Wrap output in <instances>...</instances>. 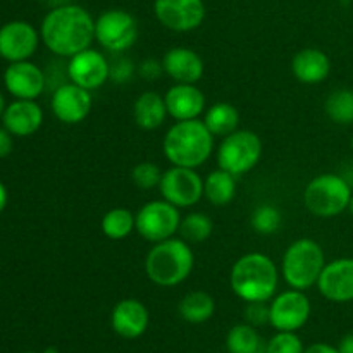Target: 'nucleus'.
Instances as JSON below:
<instances>
[{
	"label": "nucleus",
	"mask_w": 353,
	"mask_h": 353,
	"mask_svg": "<svg viewBox=\"0 0 353 353\" xmlns=\"http://www.w3.org/2000/svg\"><path fill=\"white\" fill-rule=\"evenodd\" d=\"M92 92L71 81L61 85L52 93L50 109L54 116L64 124L83 123L92 112Z\"/></svg>",
	"instance_id": "obj_15"
},
{
	"label": "nucleus",
	"mask_w": 353,
	"mask_h": 353,
	"mask_svg": "<svg viewBox=\"0 0 353 353\" xmlns=\"http://www.w3.org/2000/svg\"><path fill=\"white\" fill-rule=\"evenodd\" d=\"M350 147H352V150H353V137H352V140H350Z\"/></svg>",
	"instance_id": "obj_44"
},
{
	"label": "nucleus",
	"mask_w": 353,
	"mask_h": 353,
	"mask_svg": "<svg viewBox=\"0 0 353 353\" xmlns=\"http://www.w3.org/2000/svg\"><path fill=\"white\" fill-rule=\"evenodd\" d=\"M226 350L228 353H265V343L257 327L241 323L228 331Z\"/></svg>",
	"instance_id": "obj_27"
},
{
	"label": "nucleus",
	"mask_w": 353,
	"mask_h": 353,
	"mask_svg": "<svg viewBox=\"0 0 353 353\" xmlns=\"http://www.w3.org/2000/svg\"><path fill=\"white\" fill-rule=\"evenodd\" d=\"M168 107H165L164 95L147 90L140 93L133 103V119L137 126L143 131H154L164 124L168 117Z\"/></svg>",
	"instance_id": "obj_23"
},
{
	"label": "nucleus",
	"mask_w": 353,
	"mask_h": 353,
	"mask_svg": "<svg viewBox=\"0 0 353 353\" xmlns=\"http://www.w3.org/2000/svg\"><path fill=\"white\" fill-rule=\"evenodd\" d=\"M24 353H41V352H24Z\"/></svg>",
	"instance_id": "obj_45"
},
{
	"label": "nucleus",
	"mask_w": 353,
	"mask_h": 353,
	"mask_svg": "<svg viewBox=\"0 0 353 353\" xmlns=\"http://www.w3.org/2000/svg\"><path fill=\"white\" fill-rule=\"evenodd\" d=\"M203 123L214 137L224 138L238 130L240 126V112L230 102H216L203 112Z\"/></svg>",
	"instance_id": "obj_26"
},
{
	"label": "nucleus",
	"mask_w": 353,
	"mask_h": 353,
	"mask_svg": "<svg viewBox=\"0 0 353 353\" xmlns=\"http://www.w3.org/2000/svg\"><path fill=\"white\" fill-rule=\"evenodd\" d=\"M12 148H14L12 134H10L6 128L0 126V159L7 157V155L12 152Z\"/></svg>",
	"instance_id": "obj_37"
},
{
	"label": "nucleus",
	"mask_w": 353,
	"mask_h": 353,
	"mask_svg": "<svg viewBox=\"0 0 353 353\" xmlns=\"http://www.w3.org/2000/svg\"><path fill=\"white\" fill-rule=\"evenodd\" d=\"M43 124V110L37 100H14L6 107L2 126L12 137L26 138L37 133Z\"/></svg>",
	"instance_id": "obj_21"
},
{
	"label": "nucleus",
	"mask_w": 353,
	"mask_h": 353,
	"mask_svg": "<svg viewBox=\"0 0 353 353\" xmlns=\"http://www.w3.org/2000/svg\"><path fill=\"white\" fill-rule=\"evenodd\" d=\"M312 305L309 296L302 290L290 288L283 293H276L269 302V326L276 331H296L302 330L310 319Z\"/></svg>",
	"instance_id": "obj_10"
},
{
	"label": "nucleus",
	"mask_w": 353,
	"mask_h": 353,
	"mask_svg": "<svg viewBox=\"0 0 353 353\" xmlns=\"http://www.w3.org/2000/svg\"><path fill=\"white\" fill-rule=\"evenodd\" d=\"M214 231V223L205 212H190L181 217L179 224V234L183 240L190 245L203 243L209 240Z\"/></svg>",
	"instance_id": "obj_29"
},
{
	"label": "nucleus",
	"mask_w": 353,
	"mask_h": 353,
	"mask_svg": "<svg viewBox=\"0 0 353 353\" xmlns=\"http://www.w3.org/2000/svg\"><path fill=\"white\" fill-rule=\"evenodd\" d=\"M281 212H279L278 207L271 205V203H262V205L255 207L250 217V224L255 233L264 234V236L278 233L279 228H281Z\"/></svg>",
	"instance_id": "obj_31"
},
{
	"label": "nucleus",
	"mask_w": 353,
	"mask_h": 353,
	"mask_svg": "<svg viewBox=\"0 0 353 353\" xmlns=\"http://www.w3.org/2000/svg\"><path fill=\"white\" fill-rule=\"evenodd\" d=\"M45 47L57 57L69 59L92 47L95 41V19L76 3L52 7L40 24Z\"/></svg>",
	"instance_id": "obj_1"
},
{
	"label": "nucleus",
	"mask_w": 353,
	"mask_h": 353,
	"mask_svg": "<svg viewBox=\"0 0 353 353\" xmlns=\"http://www.w3.org/2000/svg\"><path fill=\"white\" fill-rule=\"evenodd\" d=\"M245 323L254 327L269 324V302H248L243 310Z\"/></svg>",
	"instance_id": "obj_35"
},
{
	"label": "nucleus",
	"mask_w": 353,
	"mask_h": 353,
	"mask_svg": "<svg viewBox=\"0 0 353 353\" xmlns=\"http://www.w3.org/2000/svg\"><path fill=\"white\" fill-rule=\"evenodd\" d=\"M164 72L174 83H192L196 85L203 78L205 64L203 59L193 48L172 47L162 57Z\"/></svg>",
	"instance_id": "obj_20"
},
{
	"label": "nucleus",
	"mask_w": 353,
	"mask_h": 353,
	"mask_svg": "<svg viewBox=\"0 0 353 353\" xmlns=\"http://www.w3.org/2000/svg\"><path fill=\"white\" fill-rule=\"evenodd\" d=\"M324 110L334 124L353 123V90H334L324 102Z\"/></svg>",
	"instance_id": "obj_30"
},
{
	"label": "nucleus",
	"mask_w": 353,
	"mask_h": 353,
	"mask_svg": "<svg viewBox=\"0 0 353 353\" xmlns=\"http://www.w3.org/2000/svg\"><path fill=\"white\" fill-rule=\"evenodd\" d=\"M7 202H9V192H7L6 185L0 181V212L7 207Z\"/></svg>",
	"instance_id": "obj_40"
},
{
	"label": "nucleus",
	"mask_w": 353,
	"mask_h": 353,
	"mask_svg": "<svg viewBox=\"0 0 353 353\" xmlns=\"http://www.w3.org/2000/svg\"><path fill=\"white\" fill-rule=\"evenodd\" d=\"M154 14L159 23L176 33H190L205 21L203 0H154Z\"/></svg>",
	"instance_id": "obj_12"
},
{
	"label": "nucleus",
	"mask_w": 353,
	"mask_h": 353,
	"mask_svg": "<svg viewBox=\"0 0 353 353\" xmlns=\"http://www.w3.org/2000/svg\"><path fill=\"white\" fill-rule=\"evenodd\" d=\"M353 188L336 172H323L309 181L303 190V203L312 216L321 219L336 217L348 210Z\"/></svg>",
	"instance_id": "obj_6"
},
{
	"label": "nucleus",
	"mask_w": 353,
	"mask_h": 353,
	"mask_svg": "<svg viewBox=\"0 0 353 353\" xmlns=\"http://www.w3.org/2000/svg\"><path fill=\"white\" fill-rule=\"evenodd\" d=\"M110 326L117 336L124 340H137L147 333L150 326V312L140 300H119L110 312Z\"/></svg>",
	"instance_id": "obj_18"
},
{
	"label": "nucleus",
	"mask_w": 353,
	"mask_h": 353,
	"mask_svg": "<svg viewBox=\"0 0 353 353\" xmlns=\"http://www.w3.org/2000/svg\"><path fill=\"white\" fill-rule=\"evenodd\" d=\"M178 312L183 321L190 324H203L216 314V300L207 292L196 290V292L186 293L178 305Z\"/></svg>",
	"instance_id": "obj_25"
},
{
	"label": "nucleus",
	"mask_w": 353,
	"mask_h": 353,
	"mask_svg": "<svg viewBox=\"0 0 353 353\" xmlns=\"http://www.w3.org/2000/svg\"><path fill=\"white\" fill-rule=\"evenodd\" d=\"M203 196L214 207H226L236 196V176L217 168L203 179Z\"/></svg>",
	"instance_id": "obj_24"
},
{
	"label": "nucleus",
	"mask_w": 353,
	"mask_h": 353,
	"mask_svg": "<svg viewBox=\"0 0 353 353\" xmlns=\"http://www.w3.org/2000/svg\"><path fill=\"white\" fill-rule=\"evenodd\" d=\"M100 230H102L103 236H107L109 240H124L133 231H137V214L124 207H114L109 212L103 214L102 221H100Z\"/></svg>",
	"instance_id": "obj_28"
},
{
	"label": "nucleus",
	"mask_w": 353,
	"mask_h": 353,
	"mask_svg": "<svg viewBox=\"0 0 353 353\" xmlns=\"http://www.w3.org/2000/svg\"><path fill=\"white\" fill-rule=\"evenodd\" d=\"M138 40V21L124 9L103 10L95 19V41L107 52L124 54Z\"/></svg>",
	"instance_id": "obj_8"
},
{
	"label": "nucleus",
	"mask_w": 353,
	"mask_h": 353,
	"mask_svg": "<svg viewBox=\"0 0 353 353\" xmlns=\"http://www.w3.org/2000/svg\"><path fill=\"white\" fill-rule=\"evenodd\" d=\"M316 286L327 302H353V259L341 257L326 262Z\"/></svg>",
	"instance_id": "obj_17"
},
{
	"label": "nucleus",
	"mask_w": 353,
	"mask_h": 353,
	"mask_svg": "<svg viewBox=\"0 0 353 353\" xmlns=\"http://www.w3.org/2000/svg\"><path fill=\"white\" fill-rule=\"evenodd\" d=\"M164 100L168 114L174 121L200 119L207 107L203 92L192 83H174L164 93Z\"/></svg>",
	"instance_id": "obj_19"
},
{
	"label": "nucleus",
	"mask_w": 353,
	"mask_h": 353,
	"mask_svg": "<svg viewBox=\"0 0 353 353\" xmlns=\"http://www.w3.org/2000/svg\"><path fill=\"white\" fill-rule=\"evenodd\" d=\"M162 169L154 162H140L131 171V181L137 188L148 192V190L159 188L162 179Z\"/></svg>",
	"instance_id": "obj_32"
},
{
	"label": "nucleus",
	"mask_w": 353,
	"mask_h": 353,
	"mask_svg": "<svg viewBox=\"0 0 353 353\" xmlns=\"http://www.w3.org/2000/svg\"><path fill=\"white\" fill-rule=\"evenodd\" d=\"M137 74L140 76L145 81H157L164 72V65H162V61H157V59H145L138 64Z\"/></svg>",
	"instance_id": "obj_36"
},
{
	"label": "nucleus",
	"mask_w": 353,
	"mask_h": 353,
	"mask_svg": "<svg viewBox=\"0 0 353 353\" xmlns=\"http://www.w3.org/2000/svg\"><path fill=\"white\" fill-rule=\"evenodd\" d=\"M134 72H137V68H134L133 61L124 55L119 54V57L110 62V81L116 85H124V83L131 81Z\"/></svg>",
	"instance_id": "obj_34"
},
{
	"label": "nucleus",
	"mask_w": 353,
	"mask_h": 353,
	"mask_svg": "<svg viewBox=\"0 0 353 353\" xmlns=\"http://www.w3.org/2000/svg\"><path fill=\"white\" fill-rule=\"evenodd\" d=\"M324 265L323 247L312 238H299L283 254L279 272L290 288L307 292L317 285Z\"/></svg>",
	"instance_id": "obj_5"
},
{
	"label": "nucleus",
	"mask_w": 353,
	"mask_h": 353,
	"mask_svg": "<svg viewBox=\"0 0 353 353\" xmlns=\"http://www.w3.org/2000/svg\"><path fill=\"white\" fill-rule=\"evenodd\" d=\"M214 134L202 119L176 121L162 140V152L171 165L199 169L214 152Z\"/></svg>",
	"instance_id": "obj_3"
},
{
	"label": "nucleus",
	"mask_w": 353,
	"mask_h": 353,
	"mask_svg": "<svg viewBox=\"0 0 353 353\" xmlns=\"http://www.w3.org/2000/svg\"><path fill=\"white\" fill-rule=\"evenodd\" d=\"M40 31L28 21H9L0 28V57L7 62L30 61L40 45Z\"/></svg>",
	"instance_id": "obj_14"
},
{
	"label": "nucleus",
	"mask_w": 353,
	"mask_h": 353,
	"mask_svg": "<svg viewBox=\"0 0 353 353\" xmlns=\"http://www.w3.org/2000/svg\"><path fill=\"white\" fill-rule=\"evenodd\" d=\"M6 90L17 100H37L47 88V76L31 61L10 62L3 71Z\"/></svg>",
	"instance_id": "obj_16"
},
{
	"label": "nucleus",
	"mask_w": 353,
	"mask_h": 353,
	"mask_svg": "<svg viewBox=\"0 0 353 353\" xmlns=\"http://www.w3.org/2000/svg\"><path fill=\"white\" fill-rule=\"evenodd\" d=\"M65 71L69 81L90 92L102 88L107 81H110L109 59L92 47L69 57Z\"/></svg>",
	"instance_id": "obj_13"
},
{
	"label": "nucleus",
	"mask_w": 353,
	"mask_h": 353,
	"mask_svg": "<svg viewBox=\"0 0 353 353\" xmlns=\"http://www.w3.org/2000/svg\"><path fill=\"white\" fill-rule=\"evenodd\" d=\"M279 269L269 255L250 252L236 259L230 272L231 292L248 302H271L278 293Z\"/></svg>",
	"instance_id": "obj_2"
},
{
	"label": "nucleus",
	"mask_w": 353,
	"mask_h": 353,
	"mask_svg": "<svg viewBox=\"0 0 353 353\" xmlns=\"http://www.w3.org/2000/svg\"><path fill=\"white\" fill-rule=\"evenodd\" d=\"M162 199L178 209H188L203 199V178L196 169L171 165L159 185Z\"/></svg>",
	"instance_id": "obj_11"
},
{
	"label": "nucleus",
	"mask_w": 353,
	"mask_h": 353,
	"mask_svg": "<svg viewBox=\"0 0 353 353\" xmlns=\"http://www.w3.org/2000/svg\"><path fill=\"white\" fill-rule=\"evenodd\" d=\"M217 168L233 176L250 172L262 159V140L250 130H236L221 140L217 148Z\"/></svg>",
	"instance_id": "obj_7"
},
{
	"label": "nucleus",
	"mask_w": 353,
	"mask_h": 353,
	"mask_svg": "<svg viewBox=\"0 0 353 353\" xmlns=\"http://www.w3.org/2000/svg\"><path fill=\"white\" fill-rule=\"evenodd\" d=\"M41 353H59V350L55 347H48V348H45V350Z\"/></svg>",
	"instance_id": "obj_42"
},
{
	"label": "nucleus",
	"mask_w": 353,
	"mask_h": 353,
	"mask_svg": "<svg viewBox=\"0 0 353 353\" xmlns=\"http://www.w3.org/2000/svg\"><path fill=\"white\" fill-rule=\"evenodd\" d=\"M292 72L296 81L303 85H319L331 74V59L326 52L307 47L296 52L292 59Z\"/></svg>",
	"instance_id": "obj_22"
},
{
	"label": "nucleus",
	"mask_w": 353,
	"mask_h": 353,
	"mask_svg": "<svg viewBox=\"0 0 353 353\" xmlns=\"http://www.w3.org/2000/svg\"><path fill=\"white\" fill-rule=\"evenodd\" d=\"M303 353H340V350H338V347H333V345L321 341V343H312L309 347H305V352Z\"/></svg>",
	"instance_id": "obj_38"
},
{
	"label": "nucleus",
	"mask_w": 353,
	"mask_h": 353,
	"mask_svg": "<svg viewBox=\"0 0 353 353\" xmlns=\"http://www.w3.org/2000/svg\"><path fill=\"white\" fill-rule=\"evenodd\" d=\"M195 268V254L192 245L183 238H169V240L154 243L145 257V274L154 285L162 288H174L181 285Z\"/></svg>",
	"instance_id": "obj_4"
},
{
	"label": "nucleus",
	"mask_w": 353,
	"mask_h": 353,
	"mask_svg": "<svg viewBox=\"0 0 353 353\" xmlns=\"http://www.w3.org/2000/svg\"><path fill=\"white\" fill-rule=\"evenodd\" d=\"M338 350L340 353H353V333L345 334L338 343Z\"/></svg>",
	"instance_id": "obj_39"
},
{
	"label": "nucleus",
	"mask_w": 353,
	"mask_h": 353,
	"mask_svg": "<svg viewBox=\"0 0 353 353\" xmlns=\"http://www.w3.org/2000/svg\"><path fill=\"white\" fill-rule=\"evenodd\" d=\"M305 345L302 338L292 331H276L274 336L265 343V353H303Z\"/></svg>",
	"instance_id": "obj_33"
},
{
	"label": "nucleus",
	"mask_w": 353,
	"mask_h": 353,
	"mask_svg": "<svg viewBox=\"0 0 353 353\" xmlns=\"http://www.w3.org/2000/svg\"><path fill=\"white\" fill-rule=\"evenodd\" d=\"M6 99H3V95H2V92H0V119H2V116H3V110H6Z\"/></svg>",
	"instance_id": "obj_41"
},
{
	"label": "nucleus",
	"mask_w": 353,
	"mask_h": 353,
	"mask_svg": "<svg viewBox=\"0 0 353 353\" xmlns=\"http://www.w3.org/2000/svg\"><path fill=\"white\" fill-rule=\"evenodd\" d=\"M348 212H350V216L353 217V195H352V199H350V203H348Z\"/></svg>",
	"instance_id": "obj_43"
},
{
	"label": "nucleus",
	"mask_w": 353,
	"mask_h": 353,
	"mask_svg": "<svg viewBox=\"0 0 353 353\" xmlns=\"http://www.w3.org/2000/svg\"><path fill=\"white\" fill-rule=\"evenodd\" d=\"M179 209L164 199L147 202L137 212V233L150 243L172 238L179 231Z\"/></svg>",
	"instance_id": "obj_9"
}]
</instances>
